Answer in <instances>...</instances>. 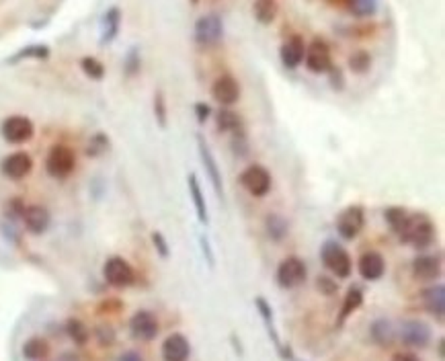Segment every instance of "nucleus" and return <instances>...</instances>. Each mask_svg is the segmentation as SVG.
Instances as JSON below:
<instances>
[{"instance_id": "obj_40", "label": "nucleus", "mask_w": 445, "mask_h": 361, "mask_svg": "<svg viewBox=\"0 0 445 361\" xmlns=\"http://www.w3.org/2000/svg\"><path fill=\"white\" fill-rule=\"evenodd\" d=\"M199 246H201V252L206 257V263L210 265V269L216 267V254H214V248H212V242L206 234H199Z\"/></svg>"}, {"instance_id": "obj_47", "label": "nucleus", "mask_w": 445, "mask_h": 361, "mask_svg": "<svg viewBox=\"0 0 445 361\" xmlns=\"http://www.w3.org/2000/svg\"><path fill=\"white\" fill-rule=\"evenodd\" d=\"M439 360H444V339H439Z\"/></svg>"}, {"instance_id": "obj_18", "label": "nucleus", "mask_w": 445, "mask_h": 361, "mask_svg": "<svg viewBox=\"0 0 445 361\" xmlns=\"http://www.w3.org/2000/svg\"><path fill=\"white\" fill-rule=\"evenodd\" d=\"M161 355H163V361H187L191 355L189 339L181 333L168 335L161 347Z\"/></svg>"}, {"instance_id": "obj_13", "label": "nucleus", "mask_w": 445, "mask_h": 361, "mask_svg": "<svg viewBox=\"0 0 445 361\" xmlns=\"http://www.w3.org/2000/svg\"><path fill=\"white\" fill-rule=\"evenodd\" d=\"M197 152H199V158H201V165H203V171L208 175V179L212 183L216 195L224 199V180L222 173H220V167H218V160L212 152V148L208 146V142L203 140V136H197Z\"/></svg>"}, {"instance_id": "obj_8", "label": "nucleus", "mask_w": 445, "mask_h": 361, "mask_svg": "<svg viewBox=\"0 0 445 361\" xmlns=\"http://www.w3.org/2000/svg\"><path fill=\"white\" fill-rule=\"evenodd\" d=\"M224 37V23L218 15H206L197 19L195 29H193V39L201 48L216 46Z\"/></svg>"}, {"instance_id": "obj_2", "label": "nucleus", "mask_w": 445, "mask_h": 361, "mask_svg": "<svg viewBox=\"0 0 445 361\" xmlns=\"http://www.w3.org/2000/svg\"><path fill=\"white\" fill-rule=\"evenodd\" d=\"M320 261L338 279H347L351 275V271H353L351 254L347 252L345 246H340L338 242L334 241H327L320 246Z\"/></svg>"}, {"instance_id": "obj_46", "label": "nucleus", "mask_w": 445, "mask_h": 361, "mask_svg": "<svg viewBox=\"0 0 445 361\" xmlns=\"http://www.w3.org/2000/svg\"><path fill=\"white\" fill-rule=\"evenodd\" d=\"M230 341H232V345H234V351L242 358V355H244V349H242V345H240V339L232 333V335H230Z\"/></svg>"}, {"instance_id": "obj_44", "label": "nucleus", "mask_w": 445, "mask_h": 361, "mask_svg": "<svg viewBox=\"0 0 445 361\" xmlns=\"http://www.w3.org/2000/svg\"><path fill=\"white\" fill-rule=\"evenodd\" d=\"M390 361H421V360H419L415 353H410V351H400V353H394Z\"/></svg>"}, {"instance_id": "obj_11", "label": "nucleus", "mask_w": 445, "mask_h": 361, "mask_svg": "<svg viewBox=\"0 0 445 361\" xmlns=\"http://www.w3.org/2000/svg\"><path fill=\"white\" fill-rule=\"evenodd\" d=\"M400 339L406 347H412V349H423L429 345L431 341V326L419 318H410V320H404L402 326H400Z\"/></svg>"}, {"instance_id": "obj_25", "label": "nucleus", "mask_w": 445, "mask_h": 361, "mask_svg": "<svg viewBox=\"0 0 445 361\" xmlns=\"http://www.w3.org/2000/svg\"><path fill=\"white\" fill-rule=\"evenodd\" d=\"M370 337H372V341H374L376 345H380V347H392V343H394V339H396L394 328H392L390 320H386V318H378V320L372 322V326H370Z\"/></svg>"}, {"instance_id": "obj_41", "label": "nucleus", "mask_w": 445, "mask_h": 361, "mask_svg": "<svg viewBox=\"0 0 445 361\" xmlns=\"http://www.w3.org/2000/svg\"><path fill=\"white\" fill-rule=\"evenodd\" d=\"M150 239H152V244H154L156 252H158L163 259H168V257H170V248H168V242L167 239H165V234H163V232H158V230H154Z\"/></svg>"}, {"instance_id": "obj_7", "label": "nucleus", "mask_w": 445, "mask_h": 361, "mask_svg": "<svg viewBox=\"0 0 445 361\" xmlns=\"http://www.w3.org/2000/svg\"><path fill=\"white\" fill-rule=\"evenodd\" d=\"M304 64L310 72L314 74H327L333 68V56H331V48L325 39L314 37L310 41V46H306V54H304Z\"/></svg>"}, {"instance_id": "obj_3", "label": "nucleus", "mask_w": 445, "mask_h": 361, "mask_svg": "<svg viewBox=\"0 0 445 361\" xmlns=\"http://www.w3.org/2000/svg\"><path fill=\"white\" fill-rule=\"evenodd\" d=\"M76 169V154L70 146L56 144L46 156V171L52 179H66Z\"/></svg>"}, {"instance_id": "obj_6", "label": "nucleus", "mask_w": 445, "mask_h": 361, "mask_svg": "<svg viewBox=\"0 0 445 361\" xmlns=\"http://www.w3.org/2000/svg\"><path fill=\"white\" fill-rule=\"evenodd\" d=\"M240 185L253 195V197H265L271 191V173L263 167V165H248L242 173H240Z\"/></svg>"}, {"instance_id": "obj_17", "label": "nucleus", "mask_w": 445, "mask_h": 361, "mask_svg": "<svg viewBox=\"0 0 445 361\" xmlns=\"http://www.w3.org/2000/svg\"><path fill=\"white\" fill-rule=\"evenodd\" d=\"M357 271L365 281H378L386 273V259L378 250H367L357 263Z\"/></svg>"}, {"instance_id": "obj_12", "label": "nucleus", "mask_w": 445, "mask_h": 361, "mask_svg": "<svg viewBox=\"0 0 445 361\" xmlns=\"http://www.w3.org/2000/svg\"><path fill=\"white\" fill-rule=\"evenodd\" d=\"M158 331H161L158 318L150 310H138L129 318V333L138 341H152L156 339Z\"/></svg>"}, {"instance_id": "obj_45", "label": "nucleus", "mask_w": 445, "mask_h": 361, "mask_svg": "<svg viewBox=\"0 0 445 361\" xmlns=\"http://www.w3.org/2000/svg\"><path fill=\"white\" fill-rule=\"evenodd\" d=\"M117 361H144V358L140 353H136V351H125V353L119 355Z\"/></svg>"}, {"instance_id": "obj_36", "label": "nucleus", "mask_w": 445, "mask_h": 361, "mask_svg": "<svg viewBox=\"0 0 445 361\" xmlns=\"http://www.w3.org/2000/svg\"><path fill=\"white\" fill-rule=\"evenodd\" d=\"M80 68H82V72H84L91 80H103V76H105V66H103V62H99L97 58H93V56L82 58V60H80Z\"/></svg>"}, {"instance_id": "obj_19", "label": "nucleus", "mask_w": 445, "mask_h": 361, "mask_svg": "<svg viewBox=\"0 0 445 361\" xmlns=\"http://www.w3.org/2000/svg\"><path fill=\"white\" fill-rule=\"evenodd\" d=\"M421 300L425 304V310L437 320L444 322L445 318V286L444 284H433L421 292Z\"/></svg>"}, {"instance_id": "obj_16", "label": "nucleus", "mask_w": 445, "mask_h": 361, "mask_svg": "<svg viewBox=\"0 0 445 361\" xmlns=\"http://www.w3.org/2000/svg\"><path fill=\"white\" fill-rule=\"evenodd\" d=\"M31 169H33V158H31L27 152H23V150L8 154V156L0 163L2 175L12 180L25 179V177L31 173Z\"/></svg>"}, {"instance_id": "obj_30", "label": "nucleus", "mask_w": 445, "mask_h": 361, "mask_svg": "<svg viewBox=\"0 0 445 361\" xmlns=\"http://www.w3.org/2000/svg\"><path fill=\"white\" fill-rule=\"evenodd\" d=\"M50 56V48L44 46V44H33V46H27L23 50H19L15 56L8 58V64H17L21 60H29V58H35V60H46Z\"/></svg>"}, {"instance_id": "obj_35", "label": "nucleus", "mask_w": 445, "mask_h": 361, "mask_svg": "<svg viewBox=\"0 0 445 361\" xmlns=\"http://www.w3.org/2000/svg\"><path fill=\"white\" fill-rule=\"evenodd\" d=\"M349 68H351V72H355V74H365V72H370V68H372V56L365 52V50H357V52H353L351 56H349Z\"/></svg>"}, {"instance_id": "obj_20", "label": "nucleus", "mask_w": 445, "mask_h": 361, "mask_svg": "<svg viewBox=\"0 0 445 361\" xmlns=\"http://www.w3.org/2000/svg\"><path fill=\"white\" fill-rule=\"evenodd\" d=\"M23 222H25V228L31 232V234H44L50 224H52V216L48 212V207L44 205H25V212H23Z\"/></svg>"}, {"instance_id": "obj_14", "label": "nucleus", "mask_w": 445, "mask_h": 361, "mask_svg": "<svg viewBox=\"0 0 445 361\" xmlns=\"http://www.w3.org/2000/svg\"><path fill=\"white\" fill-rule=\"evenodd\" d=\"M255 306H257V310H259V316L263 318V324L267 326V335H269V339L273 341V347L278 349L279 355H281L283 360H293L291 349L285 347V345L281 343V337H279L278 326H275V320H273V308H271V304L265 300L263 296H257V298H255Z\"/></svg>"}, {"instance_id": "obj_33", "label": "nucleus", "mask_w": 445, "mask_h": 361, "mask_svg": "<svg viewBox=\"0 0 445 361\" xmlns=\"http://www.w3.org/2000/svg\"><path fill=\"white\" fill-rule=\"evenodd\" d=\"M218 129L220 131H242V120H240V115L238 113H234V111H230V109H222L220 113H218Z\"/></svg>"}, {"instance_id": "obj_21", "label": "nucleus", "mask_w": 445, "mask_h": 361, "mask_svg": "<svg viewBox=\"0 0 445 361\" xmlns=\"http://www.w3.org/2000/svg\"><path fill=\"white\" fill-rule=\"evenodd\" d=\"M304 54H306V44L300 35H291L279 50V58L281 64L287 70H296L302 62H304Z\"/></svg>"}, {"instance_id": "obj_39", "label": "nucleus", "mask_w": 445, "mask_h": 361, "mask_svg": "<svg viewBox=\"0 0 445 361\" xmlns=\"http://www.w3.org/2000/svg\"><path fill=\"white\" fill-rule=\"evenodd\" d=\"M140 52H138V48H131L129 52H127V56H125V74L127 76H134V74H138L140 72Z\"/></svg>"}, {"instance_id": "obj_28", "label": "nucleus", "mask_w": 445, "mask_h": 361, "mask_svg": "<svg viewBox=\"0 0 445 361\" xmlns=\"http://www.w3.org/2000/svg\"><path fill=\"white\" fill-rule=\"evenodd\" d=\"M265 230H267V237H269L271 241L279 242L289 234V224H287V220H285L283 216H279V214H269V216L265 218Z\"/></svg>"}, {"instance_id": "obj_5", "label": "nucleus", "mask_w": 445, "mask_h": 361, "mask_svg": "<svg viewBox=\"0 0 445 361\" xmlns=\"http://www.w3.org/2000/svg\"><path fill=\"white\" fill-rule=\"evenodd\" d=\"M365 226L363 205H349L336 216V232L343 241H355Z\"/></svg>"}, {"instance_id": "obj_15", "label": "nucleus", "mask_w": 445, "mask_h": 361, "mask_svg": "<svg viewBox=\"0 0 445 361\" xmlns=\"http://www.w3.org/2000/svg\"><path fill=\"white\" fill-rule=\"evenodd\" d=\"M210 93H212V99L216 103H220L222 107H232L240 101V84L230 74H224L220 78H216Z\"/></svg>"}, {"instance_id": "obj_38", "label": "nucleus", "mask_w": 445, "mask_h": 361, "mask_svg": "<svg viewBox=\"0 0 445 361\" xmlns=\"http://www.w3.org/2000/svg\"><path fill=\"white\" fill-rule=\"evenodd\" d=\"M406 216H408V212H406L404 207H400V205H392V207H388V210L384 212V220L388 222V226L396 234H398V230L402 228Z\"/></svg>"}, {"instance_id": "obj_4", "label": "nucleus", "mask_w": 445, "mask_h": 361, "mask_svg": "<svg viewBox=\"0 0 445 361\" xmlns=\"http://www.w3.org/2000/svg\"><path fill=\"white\" fill-rule=\"evenodd\" d=\"M275 279H278L279 288H283V290L300 288L308 279V267L300 257H287L279 263Z\"/></svg>"}, {"instance_id": "obj_37", "label": "nucleus", "mask_w": 445, "mask_h": 361, "mask_svg": "<svg viewBox=\"0 0 445 361\" xmlns=\"http://www.w3.org/2000/svg\"><path fill=\"white\" fill-rule=\"evenodd\" d=\"M154 118L161 129H167L168 127V107L167 99H165V93L163 91H156L154 93Z\"/></svg>"}, {"instance_id": "obj_34", "label": "nucleus", "mask_w": 445, "mask_h": 361, "mask_svg": "<svg viewBox=\"0 0 445 361\" xmlns=\"http://www.w3.org/2000/svg\"><path fill=\"white\" fill-rule=\"evenodd\" d=\"M109 146H111V142H109V138L103 133V131H97L91 140H89V146H87V156H91V158H99V156H103L107 150H109Z\"/></svg>"}, {"instance_id": "obj_10", "label": "nucleus", "mask_w": 445, "mask_h": 361, "mask_svg": "<svg viewBox=\"0 0 445 361\" xmlns=\"http://www.w3.org/2000/svg\"><path fill=\"white\" fill-rule=\"evenodd\" d=\"M103 277L113 288H129L136 281V271L123 257H111L103 265Z\"/></svg>"}, {"instance_id": "obj_42", "label": "nucleus", "mask_w": 445, "mask_h": 361, "mask_svg": "<svg viewBox=\"0 0 445 361\" xmlns=\"http://www.w3.org/2000/svg\"><path fill=\"white\" fill-rule=\"evenodd\" d=\"M316 288H318L325 296H334L336 290H338L336 281L331 279V277H327V275H318V277H316Z\"/></svg>"}, {"instance_id": "obj_23", "label": "nucleus", "mask_w": 445, "mask_h": 361, "mask_svg": "<svg viewBox=\"0 0 445 361\" xmlns=\"http://www.w3.org/2000/svg\"><path fill=\"white\" fill-rule=\"evenodd\" d=\"M412 273L421 281H431L442 275V261L433 254H421L412 261Z\"/></svg>"}, {"instance_id": "obj_9", "label": "nucleus", "mask_w": 445, "mask_h": 361, "mask_svg": "<svg viewBox=\"0 0 445 361\" xmlns=\"http://www.w3.org/2000/svg\"><path fill=\"white\" fill-rule=\"evenodd\" d=\"M0 133H2V138L8 144H17L19 146V144H25V142H29L33 138L35 125H33V121L29 120V118H25V115H10V118H6V120L2 121Z\"/></svg>"}, {"instance_id": "obj_32", "label": "nucleus", "mask_w": 445, "mask_h": 361, "mask_svg": "<svg viewBox=\"0 0 445 361\" xmlns=\"http://www.w3.org/2000/svg\"><path fill=\"white\" fill-rule=\"evenodd\" d=\"M66 333H68V337H70L76 345H87V341H89V328H87V324H84L82 320H78V318H70V320L66 322Z\"/></svg>"}, {"instance_id": "obj_49", "label": "nucleus", "mask_w": 445, "mask_h": 361, "mask_svg": "<svg viewBox=\"0 0 445 361\" xmlns=\"http://www.w3.org/2000/svg\"><path fill=\"white\" fill-rule=\"evenodd\" d=\"M291 361H296V360H291Z\"/></svg>"}, {"instance_id": "obj_29", "label": "nucleus", "mask_w": 445, "mask_h": 361, "mask_svg": "<svg viewBox=\"0 0 445 361\" xmlns=\"http://www.w3.org/2000/svg\"><path fill=\"white\" fill-rule=\"evenodd\" d=\"M50 355V345L48 341L39 339V337H33L29 341H25L23 345V358L29 361H42Z\"/></svg>"}, {"instance_id": "obj_31", "label": "nucleus", "mask_w": 445, "mask_h": 361, "mask_svg": "<svg viewBox=\"0 0 445 361\" xmlns=\"http://www.w3.org/2000/svg\"><path fill=\"white\" fill-rule=\"evenodd\" d=\"M347 6L359 19H370L378 12V0H347Z\"/></svg>"}, {"instance_id": "obj_43", "label": "nucleus", "mask_w": 445, "mask_h": 361, "mask_svg": "<svg viewBox=\"0 0 445 361\" xmlns=\"http://www.w3.org/2000/svg\"><path fill=\"white\" fill-rule=\"evenodd\" d=\"M195 115H197V121H199V123H206V121L210 120V115H212L210 105H206V103H195Z\"/></svg>"}, {"instance_id": "obj_27", "label": "nucleus", "mask_w": 445, "mask_h": 361, "mask_svg": "<svg viewBox=\"0 0 445 361\" xmlns=\"http://www.w3.org/2000/svg\"><path fill=\"white\" fill-rule=\"evenodd\" d=\"M253 12H255V19H257L261 25H271V23L278 19V0H255Z\"/></svg>"}, {"instance_id": "obj_1", "label": "nucleus", "mask_w": 445, "mask_h": 361, "mask_svg": "<svg viewBox=\"0 0 445 361\" xmlns=\"http://www.w3.org/2000/svg\"><path fill=\"white\" fill-rule=\"evenodd\" d=\"M398 237L404 244H410L412 248H427L435 241V222L429 214H408L402 228L398 230Z\"/></svg>"}, {"instance_id": "obj_26", "label": "nucleus", "mask_w": 445, "mask_h": 361, "mask_svg": "<svg viewBox=\"0 0 445 361\" xmlns=\"http://www.w3.org/2000/svg\"><path fill=\"white\" fill-rule=\"evenodd\" d=\"M363 304V292L359 288H349L347 296L343 298V306H340V314H338V324H343L353 312H357Z\"/></svg>"}, {"instance_id": "obj_48", "label": "nucleus", "mask_w": 445, "mask_h": 361, "mask_svg": "<svg viewBox=\"0 0 445 361\" xmlns=\"http://www.w3.org/2000/svg\"><path fill=\"white\" fill-rule=\"evenodd\" d=\"M191 4H199V0H191Z\"/></svg>"}, {"instance_id": "obj_24", "label": "nucleus", "mask_w": 445, "mask_h": 361, "mask_svg": "<svg viewBox=\"0 0 445 361\" xmlns=\"http://www.w3.org/2000/svg\"><path fill=\"white\" fill-rule=\"evenodd\" d=\"M119 27H121V10L117 6H111L103 15V31H101V44L103 46L115 41V37L119 35Z\"/></svg>"}, {"instance_id": "obj_22", "label": "nucleus", "mask_w": 445, "mask_h": 361, "mask_svg": "<svg viewBox=\"0 0 445 361\" xmlns=\"http://www.w3.org/2000/svg\"><path fill=\"white\" fill-rule=\"evenodd\" d=\"M187 187H189V197H191V201H193L197 220H199L203 226H208V224H210V212H208V203H206L203 189H201L199 179H197L195 173H189V175H187Z\"/></svg>"}]
</instances>
